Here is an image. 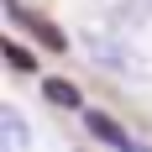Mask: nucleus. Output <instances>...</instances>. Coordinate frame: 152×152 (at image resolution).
<instances>
[{
    "label": "nucleus",
    "instance_id": "f257e3e1",
    "mask_svg": "<svg viewBox=\"0 0 152 152\" xmlns=\"http://www.w3.org/2000/svg\"><path fill=\"white\" fill-rule=\"evenodd\" d=\"M79 47H84V58H89L94 68H105V74H115V79H147L142 53L126 42V37H115V31H84Z\"/></svg>",
    "mask_w": 152,
    "mask_h": 152
},
{
    "label": "nucleus",
    "instance_id": "39448f33",
    "mask_svg": "<svg viewBox=\"0 0 152 152\" xmlns=\"http://www.w3.org/2000/svg\"><path fill=\"white\" fill-rule=\"evenodd\" d=\"M5 58H11V68H31V58H26V47H16V42L5 47Z\"/></svg>",
    "mask_w": 152,
    "mask_h": 152
},
{
    "label": "nucleus",
    "instance_id": "7ed1b4c3",
    "mask_svg": "<svg viewBox=\"0 0 152 152\" xmlns=\"http://www.w3.org/2000/svg\"><path fill=\"white\" fill-rule=\"evenodd\" d=\"M0 147H11V152L31 147V137H26V121H21V110H16V105H0Z\"/></svg>",
    "mask_w": 152,
    "mask_h": 152
},
{
    "label": "nucleus",
    "instance_id": "20e7f679",
    "mask_svg": "<svg viewBox=\"0 0 152 152\" xmlns=\"http://www.w3.org/2000/svg\"><path fill=\"white\" fill-rule=\"evenodd\" d=\"M42 94L53 100V105H63V110H79V100H74V89H68L63 79H42Z\"/></svg>",
    "mask_w": 152,
    "mask_h": 152
},
{
    "label": "nucleus",
    "instance_id": "f03ea898",
    "mask_svg": "<svg viewBox=\"0 0 152 152\" xmlns=\"http://www.w3.org/2000/svg\"><path fill=\"white\" fill-rule=\"evenodd\" d=\"M79 121H84V131H89L100 147H115V152H137V147H142L121 121H110L105 110H84V105H79Z\"/></svg>",
    "mask_w": 152,
    "mask_h": 152
}]
</instances>
